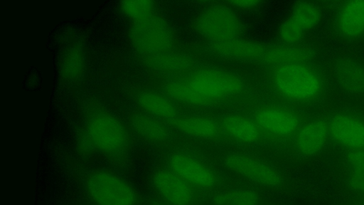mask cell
<instances>
[{"instance_id": "cell-1", "label": "cell", "mask_w": 364, "mask_h": 205, "mask_svg": "<svg viewBox=\"0 0 364 205\" xmlns=\"http://www.w3.org/2000/svg\"><path fill=\"white\" fill-rule=\"evenodd\" d=\"M86 191L95 205H137L139 196L123 177L106 170L91 172L85 179Z\"/></svg>"}, {"instance_id": "cell-2", "label": "cell", "mask_w": 364, "mask_h": 205, "mask_svg": "<svg viewBox=\"0 0 364 205\" xmlns=\"http://www.w3.org/2000/svg\"><path fill=\"white\" fill-rule=\"evenodd\" d=\"M274 80L282 95L294 100H312L319 95L323 88L319 75L307 64L279 67Z\"/></svg>"}, {"instance_id": "cell-3", "label": "cell", "mask_w": 364, "mask_h": 205, "mask_svg": "<svg viewBox=\"0 0 364 205\" xmlns=\"http://www.w3.org/2000/svg\"><path fill=\"white\" fill-rule=\"evenodd\" d=\"M87 132L94 147L106 154L118 156L127 148V129L116 116L108 112L92 114L87 120Z\"/></svg>"}, {"instance_id": "cell-4", "label": "cell", "mask_w": 364, "mask_h": 205, "mask_svg": "<svg viewBox=\"0 0 364 205\" xmlns=\"http://www.w3.org/2000/svg\"><path fill=\"white\" fill-rule=\"evenodd\" d=\"M133 47L144 57L171 51L173 36L166 22L154 14L133 21L130 28Z\"/></svg>"}, {"instance_id": "cell-5", "label": "cell", "mask_w": 364, "mask_h": 205, "mask_svg": "<svg viewBox=\"0 0 364 205\" xmlns=\"http://www.w3.org/2000/svg\"><path fill=\"white\" fill-rule=\"evenodd\" d=\"M184 80L211 103L237 95L244 88V83L237 75L216 68L198 69Z\"/></svg>"}, {"instance_id": "cell-6", "label": "cell", "mask_w": 364, "mask_h": 205, "mask_svg": "<svg viewBox=\"0 0 364 205\" xmlns=\"http://www.w3.org/2000/svg\"><path fill=\"white\" fill-rule=\"evenodd\" d=\"M194 28L198 33L210 42L237 38L241 30L235 13L222 5L212 6L203 11L196 18Z\"/></svg>"}, {"instance_id": "cell-7", "label": "cell", "mask_w": 364, "mask_h": 205, "mask_svg": "<svg viewBox=\"0 0 364 205\" xmlns=\"http://www.w3.org/2000/svg\"><path fill=\"white\" fill-rule=\"evenodd\" d=\"M224 164L232 172L263 186L277 188L284 181L277 169L250 155L231 153L225 157Z\"/></svg>"}, {"instance_id": "cell-8", "label": "cell", "mask_w": 364, "mask_h": 205, "mask_svg": "<svg viewBox=\"0 0 364 205\" xmlns=\"http://www.w3.org/2000/svg\"><path fill=\"white\" fill-rule=\"evenodd\" d=\"M321 18L322 11L317 5L308 1L298 2L282 24L279 38L287 45L294 44L314 28Z\"/></svg>"}, {"instance_id": "cell-9", "label": "cell", "mask_w": 364, "mask_h": 205, "mask_svg": "<svg viewBox=\"0 0 364 205\" xmlns=\"http://www.w3.org/2000/svg\"><path fill=\"white\" fill-rule=\"evenodd\" d=\"M331 73L338 86L346 93L364 95V61L352 55H340L331 63Z\"/></svg>"}, {"instance_id": "cell-10", "label": "cell", "mask_w": 364, "mask_h": 205, "mask_svg": "<svg viewBox=\"0 0 364 205\" xmlns=\"http://www.w3.org/2000/svg\"><path fill=\"white\" fill-rule=\"evenodd\" d=\"M333 30L341 39L348 41L364 37V0L344 1L336 10Z\"/></svg>"}, {"instance_id": "cell-11", "label": "cell", "mask_w": 364, "mask_h": 205, "mask_svg": "<svg viewBox=\"0 0 364 205\" xmlns=\"http://www.w3.org/2000/svg\"><path fill=\"white\" fill-rule=\"evenodd\" d=\"M169 169L190 184L204 189L213 187L218 177L215 172L200 160L184 153H173L168 159Z\"/></svg>"}, {"instance_id": "cell-12", "label": "cell", "mask_w": 364, "mask_h": 205, "mask_svg": "<svg viewBox=\"0 0 364 205\" xmlns=\"http://www.w3.org/2000/svg\"><path fill=\"white\" fill-rule=\"evenodd\" d=\"M152 184L162 200L169 205H192L195 200L191 184L170 169L156 172Z\"/></svg>"}, {"instance_id": "cell-13", "label": "cell", "mask_w": 364, "mask_h": 205, "mask_svg": "<svg viewBox=\"0 0 364 205\" xmlns=\"http://www.w3.org/2000/svg\"><path fill=\"white\" fill-rule=\"evenodd\" d=\"M330 136L341 145L352 149L364 148V122L349 114L335 115L328 122Z\"/></svg>"}, {"instance_id": "cell-14", "label": "cell", "mask_w": 364, "mask_h": 205, "mask_svg": "<svg viewBox=\"0 0 364 205\" xmlns=\"http://www.w3.org/2000/svg\"><path fill=\"white\" fill-rule=\"evenodd\" d=\"M209 50L215 55L240 61L263 59L267 48L262 45L238 38L218 42H210Z\"/></svg>"}, {"instance_id": "cell-15", "label": "cell", "mask_w": 364, "mask_h": 205, "mask_svg": "<svg viewBox=\"0 0 364 205\" xmlns=\"http://www.w3.org/2000/svg\"><path fill=\"white\" fill-rule=\"evenodd\" d=\"M329 136L328 122L322 120L311 121L304 125L297 133V150L304 156H314L323 148Z\"/></svg>"}, {"instance_id": "cell-16", "label": "cell", "mask_w": 364, "mask_h": 205, "mask_svg": "<svg viewBox=\"0 0 364 205\" xmlns=\"http://www.w3.org/2000/svg\"><path fill=\"white\" fill-rule=\"evenodd\" d=\"M256 121L267 131L279 136L294 133L299 127L298 117L293 113L279 108H264L256 114Z\"/></svg>"}, {"instance_id": "cell-17", "label": "cell", "mask_w": 364, "mask_h": 205, "mask_svg": "<svg viewBox=\"0 0 364 205\" xmlns=\"http://www.w3.org/2000/svg\"><path fill=\"white\" fill-rule=\"evenodd\" d=\"M130 123L136 134L148 141L164 142L171 136L168 127L163 122L146 112L133 114Z\"/></svg>"}, {"instance_id": "cell-18", "label": "cell", "mask_w": 364, "mask_h": 205, "mask_svg": "<svg viewBox=\"0 0 364 205\" xmlns=\"http://www.w3.org/2000/svg\"><path fill=\"white\" fill-rule=\"evenodd\" d=\"M174 127L190 137L201 140L216 137L220 132L219 125L211 119L198 116H184L172 120Z\"/></svg>"}, {"instance_id": "cell-19", "label": "cell", "mask_w": 364, "mask_h": 205, "mask_svg": "<svg viewBox=\"0 0 364 205\" xmlns=\"http://www.w3.org/2000/svg\"><path fill=\"white\" fill-rule=\"evenodd\" d=\"M136 102L144 111L158 118L171 119L176 117L177 110L168 98L153 90H142L136 95Z\"/></svg>"}, {"instance_id": "cell-20", "label": "cell", "mask_w": 364, "mask_h": 205, "mask_svg": "<svg viewBox=\"0 0 364 205\" xmlns=\"http://www.w3.org/2000/svg\"><path fill=\"white\" fill-rule=\"evenodd\" d=\"M313 56L312 51L308 48L288 45L267 49L262 60L268 64L281 67L294 64H307Z\"/></svg>"}, {"instance_id": "cell-21", "label": "cell", "mask_w": 364, "mask_h": 205, "mask_svg": "<svg viewBox=\"0 0 364 205\" xmlns=\"http://www.w3.org/2000/svg\"><path fill=\"white\" fill-rule=\"evenodd\" d=\"M150 68L161 72H180L193 68L196 62L184 55L171 51L144 57Z\"/></svg>"}, {"instance_id": "cell-22", "label": "cell", "mask_w": 364, "mask_h": 205, "mask_svg": "<svg viewBox=\"0 0 364 205\" xmlns=\"http://www.w3.org/2000/svg\"><path fill=\"white\" fill-rule=\"evenodd\" d=\"M222 127L230 136L242 142H254L259 137L257 125L250 120L239 115L225 116L222 120Z\"/></svg>"}, {"instance_id": "cell-23", "label": "cell", "mask_w": 364, "mask_h": 205, "mask_svg": "<svg viewBox=\"0 0 364 205\" xmlns=\"http://www.w3.org/2000/svg\"><path fill=\"white\" fill-rule=\"evenodd\" d=\"M213 202L215 205H259V196L250 189H230L216 193Z\"/></svg>"}, {"instance_id": "cell-24", "label": "cell", "mask_w": 364, "mask_h": 205, "mask_svg": "<svg viewBox=\"0 0 364 205\" xmlns=\"http://www.w3.org/2000/svg\"><path fill=\"white\" fill-rule=\"evenodd\" d=\"M165 92L171 98L182 102L194 105L212 104L195 90L185 80L168 82L165 85Z\"/></svg>"}, {"instance_id": "cell-25", "label": "cell", "mask_w": 364, "mask_h": 205, "mask_svg": "<svg viewBox=\"0 0 364 205\" xmlns=\"http://www.w3.org/2000/svg\"><path fill=\"white\" fill-rule=\"evenodd\" d=\"M83 51L77 46L68 48L63 53L60 61V74L68 80L77 79L85 68Z\"/></svg>"}, {"instance_id": "cell-26", "label": "cell", "mask_w": 364, "mask_h": 205, "mask_svg": "<svg viewBox=\"0 0 364 205\" xmlns=\"http://www.w3.org/2000/svg\"><path fill=\"white\" fill-rule=\"evenodd\" d=\"M119 7L126 16L135 21L153 14L154 3L149 0L122 1Z\"/></svg>"}, {"instance_id": "cell-27", "label": "cell", "mask_w": 364, "mask_h": 205, "mask_svg": "<svg viewBox=\"0 0 364 205\" xmlns=\"http://www.w3.org/2000/svg\"><path fill=\"white\" fill-rule=\"evenodd\" d=\"M347 162L352 170L364 171V148L350 150L347 155Z\"/></svg>"}, {"instance_id": "cell-28", "label": "cell", "mask_w": 364, "mask_h": 205, "mask_svg": "<svg viewBox=\"0 0 364 205\" xmlns=\"http://www.w3.org/2000/svg\"><path fill=\"white\" fill-rule=\"evenodd\" d=\"M350 186L358 192H364V171L352 170L349 177Z\"/></svg>"}, {"instance_id": "cell-29", "label": "cell", "mask_w": 364, "mask_h": 205, "mask_svg": "<svg viewBox=\"0 0 364 205\" xmlns=\"http://www.w3.org/2000/svg\"><path fill=\"white\" fill-rule=\"evenodd\" d=\"M232 6L240 9H253L259 6L262 1H230Z\"/></svg>"}, {"instance_id": "cell-30", "label": "cell", "mask_w": 364, "mask_h": 205, "mask_svg": "<svg viewBox=\"0 0 364 205\" xmlns=\"http://www.w3.org/2000/svg\"><path fill=\"white\" fill-rule=\"evenodd\" d=\"M149 205H169L168 203H166V201H164V200H159V199H155V200H152Z\"/></svg>"}]
</instances>
